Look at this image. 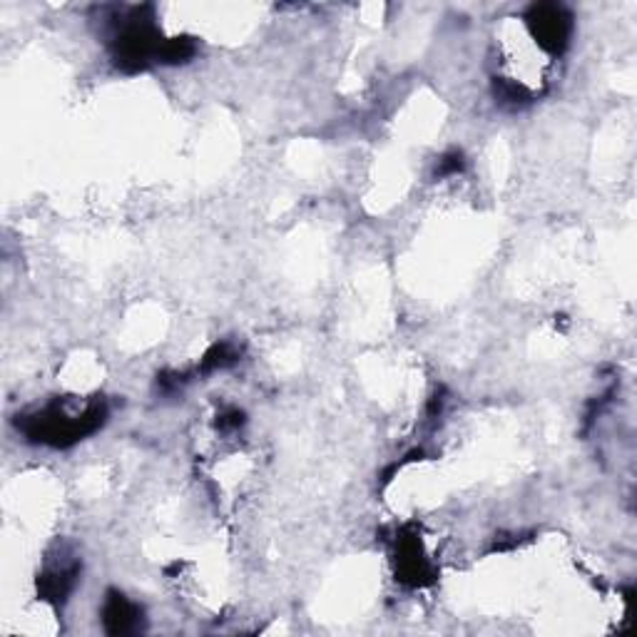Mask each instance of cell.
<instances>
[{
  "label": "cell",
  "mask_w": 637,
  "mask_h": 637,
  "mask_svg": "<svg viewBox=\"0 0 637 637\" xmlns=\"http://www.w3.org/2000/svg\"><path fill=\"white\" fill-rule=\"evenodd\" d=\"M140 615H142L140 607L130 603V600L125 595H120V593L107 595L103 617H105L107 630H110L113 635H128L132 630H138Z\"/></svg>",
  "instance_id": "3957f363"
},
{
  "label": "cell",
  "mask_w": 637,
  "mask_h": 637,
  "mask_svg": "<svg viewBox=\"0 0 637 637\" xmlns=\"http://www.w3.org/2000/svg\"><path fill=\"white\" fill-rule=\"evenodd\" d=\"M545 50L561 52L570 38V15L561 5H535L528 17Z\"/></svg>",
  "instance_id": "7a4b0ae2"
},
{
  "label": "cell",
  "mask_w": 637,
  "mask_h": 637,
  "mask_svg": "<svg viewBox=\"0 0 637 637\" xmlns=\"http://www.w3.org/2000/svg\"><path fill=\"white\" fill-rule=\"evenodd\" d=\"M105 416L107 411L103 403H93V406H87L83 414H66L62 409L52 406L48 411H43V414L25 421L23 430L31 441L62 448L80 441V438L87 434H93L97 426H103Z\"/></svg>",
  "instance_id": "6da1fadb"
}]
</instances>
